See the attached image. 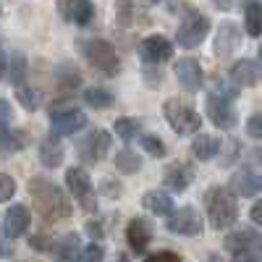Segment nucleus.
Masks as SVG:
<instances>
[{
	"instance_id": "nucleus-14",
	"label": "nucleus",
	"mask_w": 262,
	"mask_h": 262,
	"mask_svg": "<svg viewBox=\"0 0 262 262\" xmlns=\"http://www.w3.org/2000/svg\"><path fill=\"white\" fill-rule=\"evenodd\" d=\"M32 226V212L27 205H11L3 215V236L6 238H18L24 236Z\"/></svg>"
},
{
	"instance_id": "nucleus-37",
	"label": "nucleus",
	"mask_w": 262,
	"mask_h": 262,
	"mask_svg": "<svg viewBox=\"0 0 262 262\" xmlns=\"http://www.w3.org/2000/svg\"><path fill=\"white\" fill-rule=\"evenodd\" d=\"M144 262H181V257H179L176 252L163 249V252H152V254H147Z\"/></svg>"
},
{
	"instance_id": "nucleus-40",
	"label": "nucleus",
	"mask_w": 262,
	"mask_h": 262,
	"mask_svg": "<svg viewBox=\"0 0 262 262\" xmlns=\"http://www.w3.org/2000/svg\"><path fill=\"white\" fill-rule=\"evenodd\" d=\"M0 118H3V123H0V131L11 128V102H8V100L0 102Z\"/></svg>"
},
{
	"instance_id": "nucleus-44",
	"label": "nucleus",
	"mask_w": 262,
	"mask_h": 262,
	"mask_svg": "<svg viewBox=\"0 0 262 262\" xmlns=\"http://www.w3.org/2000/svg\"><path fill=\"white\" fill-rule=\"evenodd\" d=\"M231 262H254V257L252 254H236Z\"/></svg>"
},
{
	"instance_id": "nucleus-19",
	"label": "nucleus",
	"mask_w": 262,
	"mask_h": 262,
	"mask_svg": "<svg viewBox=\"0 0 262 262\" xmlns=\"http://www.w3.org/2000/svg\"><path fill=\"white\" fill-rule=\"evenodd\" d=\"M231 81L236 86H254L262 81V69H259V63L252 60V58H242V60H236L231 66V71H228Z\"/></svg>"
},
{
	"instance_id": "nucleus-24",
	"label": "nucleus",
	"mask_w": 262,
	"mask_h": 262,
	"mask_svg": "<svg viewBox=\"0 0 262 262\" xmlns=\"http://www.w3.org/2000/svg\"><path fill=\"white\" fill-rule=\"evenodd\" d=\"M3 76L13 86L24 84V79H27V58L21 55V53H13V55L3 53Z\"/></svg>"
},
{
	"instance_id": "nucleus-22",
	"label": "nucleus",
	"mask_w": 262,
	"mask_h": 262,
	"mask_svg": "<svg viewBox=\"0 0 262 262\" xmlns=\"http://www.w3.org/2000/svg\"><path fill=\"white\" fill-rule=\"evenodd\" d=\"M231 189L238 196H254L262 191V176L259 173H252V170H238L231 179Z\"/></svg>"
},
{
	"instance_id": "nucleus-48",
	"label": "nucleus",
	"mask_w": 262,
	"mask_h": 262,
	"mask_svg": "<svg viewBox=\"0 0 262 262\" xmlns=\"http://www.w3.org/2000/svg\"><path fill=\"white\" fill-rule=\"evenodd\" d=\"M259 262H262V254H259Z\"/></svg>"
},
{
	"instance_id": "nucleus-17",
	"label": "nucleus",
	"mask_w": 262,
	"mask_h": 262,
	"mask_svg": "<svg viewBox=\"0 0 262 262\" xmlns=\"http://www.w3.org/2000/svg\"><path fill=\"white\" fill-rule=\"evenodd\" d=\"M238 45H242V32H238V24L233 21H223L215 32V39H212V50L217 58H226L231 55Z\"/></svg>"
},
{
	"instance_id": "nucleus-43",
	"label": "nucleus",
	"mask_w": 262,
	"mask_h": 262,
	"mask_svg": "<svg viewBox=\"0 0 262 262\" xmlns=\"http://www.w3.org/2000/svg\"><path fill=\"white\" fill-rule=\"evenodd\" d=\"M86 233H90L92 238H102L105 231H102V226H100L97 221H90V223H86Z\"/></svg>"
},
{
	"instance_id": "nucleus-6",
	"label": "nucleus",
	"mask_w": 262,
	"mask_h": 262,
	"mask_svg": "<svg viewBox=\"0 0 262 262\" xmlns=\"http://www.w3.org/2000/svg\"><path fill=\"white\" fill-rule=\"evenodd\" d=\"M66 186H69V191L74 194V200L81 205V210L97 212V191L92 186L90 173H86L84 168L74 165V168L66 170Z\"/></svg>"
},
{
	"instance_id": "nucleus-33",
	"label": "nucleus",
	"mask_w": 262,
	"mask_h": 262,
	"mask_svg": "<svg viewBox=\"0 0 262 262\" xmlns=\"http://www.w3.org/2000/svg\"><path fill=\"white\" fill-rule=\"evenodd\" d=\"M139 144H142V149L147 152V155H152V158H165V144H163L158 137L144 134V137H139Z\"/></svg>"
},
{
	"instance_id": "nucleus-10",
	"label": "nucleus",
	"mask_w": 262,
	"mask_h": 262,
	"mask_svg": "<svg viewBox=\"0 0 262 262\" xmlns=\"http://www.w3.org/2000/svg\"><path fill=\"white\" fill-rule=\"evenodd\" d=\"M84 126H86V113L79 107H63V111H53L50 116V131L55 137H71Z\"/></svg>"
},
{
	"instance_id": "nucleus-47",
	"label": "nucleus",
	"mask_w": 262,
	"mask_h": 262,
	"mask_svg": "<svg viewBox=\"0 0 262 262\" xmlns=\"http://www.w3.org/2000/svg\"><path fill=\"white\" fill-rule=\"evenodd\" d=\"M259 60H262V48H259Z\"/></svg>"
},
{
	"instance_id": "nucleus-36",
	"label": "nucleus",
	"mask_w": 262,
	"mask_h": 262,
	"mask_svg": "<svg viewBox=\"0 0 262 262\" xmlns=\"http://www.w3.org/2000/svg\"><path fill=\"white\" fill-rule=\"evenodd\" d=\"M29 247L34 252H53L55 242H53L48 233H34V236H29Z\"/></svg>"
},
{
	"instance_id": "nucleus-20",
	"label": "nucleus",
	"mask_w": 262,
	"mask_h": 262,
	"mask_svg": "<svg viewBox=\"0 0 262 262\" xmlns=\"http://www.w3.org/2000/svg\"><path fill=\"white\" fill-rule=\"evenodd\" d=\"M81 236L79 233H74V231H69V233H63L58 242H55V247H53V262H76L79 259V254H81Z\"/></svg>"
},
{
	"instance_id": "nucleus-5",
	"label": "nucleus",
	"mask_w": 262,
	"mask_h": 262,
	"mask_svg": "<svg viewBox=\"0 0 262 262\" xmlns=\"http://www.w3.org/2000/svg\"><path fill=\"white\" fill-rule=\"evenodd\" d=\"M163 116H165L168 126L176 131L179 137L194 134V131H200V126H202V116L179 97H170V100L163 102Z\"/></svg>"
},
{
	"instance_id": "nucleus-30",
	"label": "nucleus",
	"mask_w": 262,
	"mask_h": 262,
	"mask_svg": "<svg viewBox=\"0 0 262 262\" xmlns=\"http://www.w3.org/2000/svg\"><path fill=\"white\" fill-rule=\"evenodd\" d=\"M16 97H18V102H21V107H24V111H37L39 102H42L39 90H34V86H27V84H18V86H16Z\"/></svg>"
},
{
	"instance_id": "nucleus-32",
	"label": "nucleus",
	"mask_w": 262,
	"mask_h": 262,
	"mask_svg": "<svg viewBox=\"0 0 262 262\" xmlns=\"http://www.w3.org/2000/svg\"><path fill=\"white\" fill-rule=\"evenodd\" d=\"M55 79L60 81V86H76V84L81 81V76H79V71H76V66H74V63H63V66H58Z\"/></svg>"
},
{
	"instance_id": "nucleus-35",
	"label": "nucleus",
	"mask_w": 262,
	"mask_h": 262,
	"mask_svg": "<svg viewBox=\"0 0 262 262\" xmlns=\"http://www.w3.org/2000/svg\"><path fill=\"white\" fill-rule=\"evenodd\" d=\"M102 259H105V249L100 244H86L76 262H102Z\"/></svg>"
},
{
	"instance_id": "nucleus-27",
	"label": "nucleus",
	"mask_w": 262,
	"mask_h": 262,
	"mask_svg": "<svg viewBox=\"0 0 262 262\" xmlns=\"http://www.w3.org/2000/svg\"><path fill=\"white\" fill-rule=\"evenodd\" d=\"M84 102L90 107H97V111H105V107H111L116 102V95L111 90H105V86H86L84 90Z\"/></svg>"
},
{
	"instance_id": "nucleus-9",
	"label": "nucleus",
	"mask_w": 262,
	"mask_h": 262,
	"mask_svg": "<svg viewBox=\"0 0 262 262\" xmlns=\"http://www.w3.org/2000/svg\"><path fill=\"white\" fill-rule=\"evenodd\" d=\"M202 228H205V221L194 205H184L181 210H176L168 217V231L176 236H200Z\"/></svg>"
},
{
	"instance_id": "nucleus-26",
	"label": "nucleus",
	"mask_w": 262,
	"mask_h": 262,
	"mask_svg": "<svg viewBox=\"0 0 262 262\" xmlns=\"http://www.w3.org/2000/svg\"><path fill=\"white\" fill-rule=\"evenodd\" d=\"M0 139H3V155L6 158L29 144V134L24 128H6V131H0Z\"/></svg>"
},
{
	"instance_id": "nucleus-8",
	"label": "nucleus",
	"mask_w": 262,
	"mask_h": 262,
	"mask_svg": "<svg viewBox=\"0 0 262 262\" xmlns=\"http://www.w3.org/2000/svg\"><path fill=\"white\" fill-rule=\"evenodd\" d=\"M111 144H113L111 131L95 128V131H90V134H86V137L76 144V149H79V158H81L84 163L95 165V163H100V160L105 158V152L111 149Z\"/></svg>"
},
{
	"instance_id": "nucleus-31",
	"label": "nucleus",
	"mask_w": 262,
	"mask_h": 262,
	"mask_svg": "<svg viewBox=\"0 0 262 262\" xmlns=\"http://www.w3.org/2000/svg\"><path fill=\"white\" fill-rule=\"evenodd\" d=\"M113 131L123 139V142H131V139H137V134H139V121H134V118H116V123H113Z\"/></svg>"
},
{
	"instance_id": "nucleus-23",
	"label": "nucleus",
	"mask_w": 262,
	"mask_h": 262,
	"mask_svg": "<svg viewBox=\"0 0 262 262\" xmlns=\"http://www.w3.org/2000/svg\"><path fill=\"white\" fill-rule=\"evenodd\" d=\"M39 163L45 165V168H58L60 163H63V158H66V149H63V144H60V139L53 134V137H45L39 142Z\"/></svg>"
},
{
	"instance_id": "nucleus-12",
	"label": "nucleus",
	"mask_w": 262,
	"mask_h": 262,
	"mask_svg": "<svg viewBox=\"0 0 262 262\" xmlns=\"http://www.w3.org/2000/svg\"><path fill=\"white\" fill-rule=\"evenodd\" d=\"M176 79L181 84V90L186 92H200L202 86H205V71H202V66L196 63L194 58H181L176 60Z\"/></svg>"
},
{
	"instance_id": "nucleus-2",
	"label": "nucleus",
	"mask_w": 262,
	"mask_h": 262,
	"mask_svg": "<svg viewBox=\"0 0 262 262\" xmlns=\"http://www.w3.org/2000/svg\"><path fill=\"white\" fill-rule=\"evenodd\" d=\"M205 210H207V221L215 231L231 228L238 217V202L233 196V189L228 191L226 186H210L205 191Z\"/></svg>"
},
{
	"instance_id": "nucleus-11",
	"label": "nucleus",
	"mask_w": 262,
	"mask_h": 262,
	"mask_svg": "<svg viewBox=\"0 0 262 262\" xmlns=\"http://www.w3.org/2000/svg\"><path fill=\"white\" fill-rule=\"evenodd\" d=\"M139 58L142 63H149V66H158V63H165L173 58V45L170 39L163 37V34H149L139 42Z\"/></svg>"
},
{
	"instance_id": "nucleus-15",
	"label": "nucleus",
	"mask_w": 262,
	"mask_h": 262,
	"mask_svg": "<svg viewBox=\"0 0 262 262\" xmlns=\"http://www.w3.org/2000/svg\"><path fill=\"white\" fill-rule=\"evenodd\" d=\"M223 247L231 254H252V252L262 249V236L257 231H252V228H238V231L226 236Z\"/></svg>"
},
{
	"instance_id": "nucleus-1",
	"label": "nucleus",
	"mask_w": 262,
	"mask_h": 262,
	"mask_svg": "<svg viewBox=\"0 0 262 262\" xmlns=\"http://www.w3.org/2000/svg\"><path fill=\"white\" fill-rule=\"evenodd\" d=\"M29 194H32V200H34L39 215L45 217L48 223H53V221H66V217H71V212H74L69 196H66V194L60 191V186H55L50 179L34 176V179L29 181Z\"/></svg>"
},
{
	"instance_id": "nucleus-46",
	"label": "nucleus",
	"mask_w": 262,
	"mask_h": 262,
	"mask_svg": "<svg viewBox=\"0 0 262 262\" xmlns=\"http://www.w3.org/2000/svg\"><path fill=\"white\" fill-rule=\"evenodd\" d=\"M118 262H128V259H126V257H121V259H118Z\"/></svg>"
},
{
	"instance_id": "nucleus-3",
	"label": "nucleus",
	"mask_w": 262,
	"mask_h": 262,
	"mask_svg": "<svg viewBox=\"0 0 262 262\" xmlns=\"http://www.w3.org/2000/svg\"><path fill=\"white\" fill-rule=\"evenodd\" d=\"M79 53L84 55V60L92 66L95 71L107 74V76H116L121 69V60L116 48L111 45L107 39L100 37H90V39H79Z\"/></svg>"
},
{
	"instance_id": "nucleus-41",
	"label": "nucleus",
	"mask_w": 262,
	"mask_h": 262,
	"mask_svg": "<svg viewBox=\"0 0 262 262\" xmlns=\"http://www.w3.org/2000/svg\"><path fill=\"white\" fill-rule=\"evenodd\" d=\"M249 217H252V223H257V226H262V196L252 205V210H249Z\"/></svg>"
},
{
	"instance_id": "nucleus-16",
	"label": "nucleus",
	"mask_w": 262,
	"mask_h": 262,
	"mask_svg": "<svg viewBox=\"0 0 262 262\" xmlns=\"http://www.w3.org/2000/svg\"><path fill=\"white\" fill-rule=\"evenodd\" d=\"M152 223L147 221V217H131L128 226H126V242L131 247V252L134 254H144V249L149 247L152 242Z\"/></svg>"
},
{
	"instance_id": "nucleus-25",
	"label": "nucleus",
	"mask_w": 262,
	"mask_h": 262,
	"mask_svg": "<svg viewBox=\"0 0 262 262\" xmlns=\"http://www.w3.org/2000/svg\"><path fill=\"white\" fill-rule=\"evenodd\" d=\"M191 152L196 160H212L217 158V152H221V139L212 137V134H196L194 142H191Z\"/></svg>"
},
{
	"instance_id": "nucleus-4",
	"label": "nucleus",
	"mask_w": 262,
	"mask_h": 262,
	"mask_svg": "<svg viewBox=\"0 0 262 262\" xmlns=\"http://www.w3.org/2000/svg\"><path fill=\"white\" fill-rule=\"evenodd\" d=\"M233 97H236V92L228 95V92H226V86H221V84H215L212 90L207 92V97H205L207 118H210L217 128H223V131L233 128L236 121H238L236 107H233Z\"/></svg>"
},
{
	"instance_id": "nucleus-38",
	"label": "nucleus",
	"mask_w": 262,
	"mask_h": 262,
	"mask_svg": "<svg viewBox=\"0 0 262 262\" xmlns=\"http://www.w3.org/2000/svg\"><path fill=\"white\" fill-rule=\"evenodd\" d=\"M247 134L252 139H262V116H249L247 118Z\"/></svg>"
},
{
	"instance_id": "nucleus-34",
	"label": "nucleus",
	"mask_w": 262,
	"mask_h": 262,
	"mask_svg": "<svg viewBox=\"0 0 262 262\" xmlns=\"http://www.w3.org/2000/svg\"><path fill=\"white\" fill-rule=\"evenodd\" d=\"M131 16H134V3L131 0H116V24L131 27Z\"/></svg>"
},
{
	"instance_id": "nucleus-39",
	"label": "nucleus",
	"mask_w": 262,
	"mask_h": 262,
	"mask_svg": "<svg viewBox=\"0 0 262 262\" xmlns=\"http://www.w3.org/2000/svg\"><path fill=\"white\" fill-rule=\"evenodd\" d=\"M0 184H3V191H0V200H3V202H8L11 196H13V189H16V184H13V179L8 176V173H3V176H0Z\"/></svg>"
},
{
	"instance_id": "nucleus-28",
	"label": "nucleus",
	"mask_w": 262,
	"mask_h": 262,
	"mask_svg": "<svg viewBox=\"0 0 262 262\" xmlns=\"http://www.w3.org/2000/svg\"><path fill=\"white\" fill-rule=\"evenodd\" d=\"M244 29H247L249 37L262 34V6L259 3H249L244 8Z\"/></svg>"
},
{
	"instance_id": "nucleus-7",
	"label": "nucleus",
	"mask_w": 262,
	"mask_h": 262,
	"mask_svg": "<svg viewBox=\"0 0 262 262\" xmlns=\"http://www.w3.org/2000/svg\"><path fill=\"white\" fill-rule=\"evenodd\" d=\"M207 29H210V18L202 16L200 11L189 8L179 32H176V42L181 48H196V45H202V39L207 37Z\"/></svg>"
},
{
	"instance_id": "nucleus-21",
	"label": "nucleus",
	"mask_w": 262,
	"mask_h": 262,
	"mask_svg": "<svg viewBox=\"0 0 262 262\" xmlns=\"http://www.w3.org/2000/svg\"><path fill=\"white\" fill-rule=\"evenodd\" d=\"M142 207L152 215H160V217H170L176 212V205H173V196L165 189H152L142 196Z\"/></svg>"
},
{
	"instance_id": "nucleus-42",
	"label": "nucleus",
	"mask_w": 262,
	"mask_h": 262,
	"mask_svg": "<svg viewBox=\"0 0 262 262\" xmlns=\"http://www.w3.org/2000/svg\"><path fill=\"white\" fill-rule=\"evenodd\" d=\"M102 194L111 196V200H116V196H118V184L111 181V179H105V181H102Z\"/></svg>"
},
{
	"instance_id": "nucleus-45",
	"label": "nucleus",
	"mask_w": 262,
	"mask_h": 262,
	"mask_svg": "<svg viewBox=\"0 0 262 262\" xmlns=\"http://www.w3.org/2000/svg\"><path fill=\"white\" fill-rule=\"evenodd\" d=\"M147 3H160V0H147Z\"/></svg>"
},
{
	"instance_id": "nucleus-18",
	"label": "nucleus",
	"mask_w": 262,
	"mask_h": 262,
	"mask_svg": "<svg viewBox=\"0 0 262 262\" xmlns=\"http://www.w3.org/2000/svg\"><path fill=\"white\" fill-rule=\"evenodd\" d=\"M60 16L76 27H86L95 18V3L92 0H60Z\"/></svg>"
},
{
	"instance_id": "nucleus-29",
	"label": "nucleus",
	"mask_w": 262,
	"mask_h": 262,
	"mask_svg": "<svg viewBox=\"0 0 262 262\" xmlns=\"http://www.w3.org/2000/svg\"><path fill=\"white\" fill-rule=\"evenodd\" d=\"M116 168L123 173V176H131V173H137L142 168V158L131 149H121L116 155Z\"/></svg>"
},
{
	"instance_id": "nucleus-13",
	"label": "nucleus",
	"mask_w": 262,
	"mask_h": 262,
	"mask_svg": "<svg viewBox=\"0 0 262 262\" xmlns=\"http://www.w3.org/2000/svg\"><path fill=\"white\" fill-rule=\"evenodd\" d=\"M194 165L191 163H184V160H173L165 165L163 170V184L170 189V191H186L194 181Z\"/></svg>"
}]
</instances>
